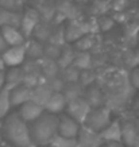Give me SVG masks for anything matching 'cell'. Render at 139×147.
Masks as SVG:
<instances>
[{"instance_id":"obj_1","label":"cell","mask_w":139,"mask_h":147,"mask_svg":"<svg viewBox=\"0 0 139 147\" xmlns=\"http://www.w3.org/2000/svg\"><path fill=\"white\" fill-rule=\"evenodd\" d=\"M100 88L103 90L104 105L111 111L124 107L134 96V89L128 82V76L121 70L109 73L104 85Z\"/></svg>"},{"instance_id":"obj_2","label":"cell","mask_w":139,"mask_h":147,"mask_svg":"<svg viewBox=\"0 0 139 147\" xmlns=\"http://www.w3.org/2000/svg\"><path fill=\"white\" fill-rule=\"evenodd\" d=\"M1 136L8 142L9 146L13 147H35L32 142L30 127L26 121L20 119L16 112H9L0 124Z\"/></svg>"},{"instance_id":"obj_3","label":"cell","mask_w":139,"mask_h":147,"mask_svg":"<svg viewBox=\"0 0 139 147\" xmlns=\"http://www.w3.org/2000/svg\"><path fill=\"white\" fill-rule=\"evenodd\" d=\"M30 134L35 146H49L54 136L58 134V116L43 112L35 121L31 123Z\"/></svg>"},{"instance_id":"obj_4","label":"cell","mask_w":139,"mask_h":147,"mask_svg":"<svg viewBox=\"0 0 139 147\" xmlns=\"http://www.w3.org/2000/svg\"><path fill=\"white\" fill-rule=\"evenodd\" d=\"M65 40L66 43L72 45L76 40H78L81 36L84 35H92V32L94 31V27H97L96 23L92 20H67L65 24Z\"/></svg>"},{"instance_id":"obj_5","label":"cell","mask_w":139,"mask_h":147,"mask_svg":"<svg viewBox=\"0 0 139 147\" xmlns=\"http://www.w3.org/2000/svg\"><path fill=\"white\" fill-rule=\"evenodd\" d=\"M111 115H112V111L105 105L99 108H92L82 125H85L86 128H89L93 132L100 134L111 123Z\"/></svg>"},{"instance_id":"obj_6","label":"cell","mask_w":139,"mask_h":147,"mask_svg":"<svg viewBox=\"0 0 139 147\" xmlns=\"http://www.w3.org/2000/svg\"><path fill=\"white\" fill-rule=\"evenodd\" d=\"M90 109H92V108H90L89 104L85 101V98L80 97V98L73 100V101H70V102H67L66 108H65V112H66L65 115H67L69 117H72L73 120H76L78 124L82 125Z\"/></svg>"},{"instance_id":"obj_7","label":"cell","mask_w":139,"mask_h":147,"mask_svg":"<svg viewBox=\"0 0 139 147\" xmlns=\"http://www.w3.org/2000/svg\"><path fill=\"white\" fill-rule=\"evenodd\" d=\"M39 15L32 7H27V8L23 9L22 12V19H20V26H19V30L23 34V36L27 39H30L32 35V31L36 27L38 22H39Z\"/></svg>"},{"instance_id":"obj_8","label":"cell","mask_w":139,"mask_h":147,"mask_svg":"<svg viewBox=\"0 0 139 147\" xmlns=\"http://www.w3.org/2000/svg\"><path fill=\"white\" fill-rule=\"evenodd\" d=\"M0 55H1V59H3L5 67L22 66V63L24 62V59H26V50H24V45L7 47V49L0 54Z\"/></svg>"},{"instance_id":"obj_9","label":"cell","mask_w":139,"mask_h":147,"mask_svg":"<svg viewBox=\"0 0 139 147\" xmlns=\"http://www.w3.org/2000/svg\"><path fill=\"white\" fill-rule=\"evenodd\" d=\"M55 13L61 15L65 20H76L80 16L78 7L73 0H54Z\"/></svg>"},{"instance_id":"obj_10","label":"cell","mask_w":139,"mask_h":147,"mask_svg":"<svg viewBox=\"0 0 139 147\" xmlns=\"http://www.w3.org/2000/svg\"><path fill=\"white\" fill-rule=\"evenodd\" d=\"M81 124H78L76 120L67 115L58 116V135L65 136V138H77L78 131H80Z\"/></svg>"},{"instance_id":"obj_11","label":"cell","mask_w":139,"mask_h":147,"mask_svg":"<svg viewBox=\"0 0 139 147\" xmlns=\"http://www.w3.org/2000/svg\"><path fill=\"white\" fill-rule=\"evenodd\" d=\"M43 112H45V109H43L42 107H39V105H36L35 102L27 101V102H24V104H22V105L19 107V109L16 111V113L20 116V119H22L23 121H26L27 124H28V123L35 121Z\"/></svg>"},{"instance_id":"obj_12","label":"cell","mask_w":139,"mask_h":147,"mask_svg":"<svg viewBox=\"0 0 139 147\" xmlns=\"http://www.w3.org/2000/svg\"><path fill=\"white\" fill-rule=\"evenodd\" d=\"M77 143L78 147H99L103 140L100 138V135L97 132L90 131L89 128H86L85 125H81L78 135H77Z\"/></svg>"},{"instance_id":"obj_13","label":"cell","mask_w":139,"mask_h":147,"mask_svg":"<svg viewBox=\"0 0 139 147\" xmlns=\"http://www.w3.org/2000/svg\"><path fill=\"white\" fill-rule=\"evenodd\" d=\"M32 3L34 4L31 7L38 12L40 20L51 23L54 15H55L54 0H32Z\"/></svg>"},{"instance_id":"obj_14","label":"cell","mask_w":139,"mask_h":147,"mask_svg":"<svg viewBox=\"0 0 139 147\" xmlns=\"http://www.w3.org/2000/svg\"><path fill=\"white\" fill-rule=\"evenodd\" d=\"M82 97L85 98V101L89 104L90 108H99V107H103L104 105L103 90L100 88V85H97L96 82L89 85L88 88H85Z\"/></svg>"},{"instance_id":"obj_15","label":"cell","mask_w":139,"mask_h":147,"mask_svg":"<svg viewBox=\"0 0 139 147\" xmlns=\"http://www.w3.org/2000/svg\"><path fill=\"white\" fill-rule=\"evenodd\" d=\"M0 32H1V36L4 39L5 45L8 47H12V46H22L26 43V38L23 36V34L20 32L19 28L16 27H1L0 28Z\"/></svg>"},{"instance_id":"obj_16","label":"cell","mask_w":139,"mask_h":147,"mask_svg":"<svg viewBox=\"0 0 139 147\" xmlns=\"http://www.w3.org/2000/svg\"><path fill=\"white\" fill-rule=\"evenodd\" d=\"M139 139L138 129L134 120H126L121 123V143L124 147H132Z\"/></svg>"},{"instance_id":"obj_17","label":"cell","mask_w":139,"mask_h":147,"mask_svg":"<svg viewBox=\"0 0 139 147\" xmlns=\"http://www.w3.org/2000/svg\"><path fill=\"white\" fill-rule=\"evenodd\" d=\"M99 135L103 142L121 143V121L120 120H111V123H109Z\"/></svg>"},{"instance_id":"obj_18","label":"cell","mask_w":139,"mask_h":147,"mask_svg":"<svg viewBox=\"0 0 139 147\" xmlns=\"http://www.w3.org/2000/svg\"><path fill=\"white\" fill-rule=\"evenodd\" d=\"M66 104L67 102H66V100H65L62 93H53L50 96L49 101L46 102V105L43 107V109H45V112H47V113L58 115V113L65 111Z\"/></svg>"},{"instance_id":"obj_19","label":"cell","mask_w":139,"mask_h":147,"mask_svg":"<svg viewBox=\"0 0 139 147\" xmlns=\"http://www.w3.org/2000/svg\"><path fill=\"white\" fill-rule=\"evenodd\" d=\"M11 107H20L22 104L30 101V89L24 85H18L9 90Z\"/></svg>"},{"instance_id":"obj_20","label":"cell","mask_w":139,"mask_h":147,"mask_svg":"<svg viewBox=\"0 0 139 147\" xmlns=\"http://www.w3.org/2000/svg\"><path fill=\"white\" fill-rule=\"evenodd\" d=\"M51 94H53V92L47 89L45 85H38L35 88L30 89V101L35 102L36 105L43 108L46 105V102L49 101Z\"/></svg>"},{"instance_id":"obj_21","label":"cell","mask_w":139,"mask_h":147,"mask_svg":"<svg viewBox=\"0 0 139 147\" xmlns=\"http://www.w3.org/2000/svg\"><path fill=\"white\" fill-rule=\"evenodd\" d=\"M53 24L49 22H43V20H39L36 27L34 28V31H32V39L38 40L40 43H43L45 45L46 42L49 40L50 38V34L53 31Z\"/></svg>"},{"instance_id":"obj_22","label":"cell","mask_w":139,"mask_h":147,"mask_svg":"<svg viewBox=\"0 0 139 147\" xmlns=\"http://www.w3.org/2000/svg\"><path fill=\"white\" fill-rule=\"evenodd\" d=\"M23 78H24V71L22 70L20 66L8 67V70H5V86L9 89L22 85Z\"/></svg>"},{"instance_id":"obj_23","label":"cell","mask_w":139,"mask_h":147,"mask_svg":"<svg viewBox=\"0 0 139 147\" xmlns=\"http://www.w3.org/2000/svg\"><path fill=\"white\" fill-rule=\"evenodd\" d=\"M24 50H26V58H28V59L39 61L40 58L43 57V43H40V42L32 39V38L26 40Z\"/></svg>"},{"instance_id":"obj_24","label":"cell","mask_w":139,"mask_h":147,"mask_svg":"<svg viewBox=\"0 0 139 147\" xmlns=\"http://www.w3.org/2000/svg\"><path fill=\"white\" fill-rule=\"evenodd\" d=\"M39 62V66H40V71H42V74L45 78H49V77H55L59 74V69L58 63L57 61H54V59H50V58H46V57H42L38 61Z\"/></svg>"},{"instance_id":"obj_25","label":"cell","mask_w":139,"mask_h":147,"mask_svg":"<svg viewBox=\"0 0 139 147\" xmlns=\"http://www.w3.org/2000/svg\"><path fill=\"white\" fill-rule=\"evenodd\" d=\"M20 19H22V13L9 12V11H5V9L0 8V28L1 27H8V26L19 28Z\"/></svg>"},{"instance_id":"obj_26","label":"cell","mask_w":139,"mask_h":147,"mask_svg":"<svg viewBox=\"0 0 139 147\" xmlns=\"http://www.w3.org/2000/svg\"><path fill=\"white\" fill-rule=\"evenodd\" d=\"M84 90H85V88H82L78 82H70V84H65L61 93L63 94L66 102H70L73 100H76V98L82 97L84 96Z\"/></svg>"},{"instance_id":"obj_27","label":"cell","mask_w":139,"mask_h":147,"mask_svg":"<svg viewBox=\"0 0 139 147\" xmlns=\"http://www.w3.org/2000/svg\"><path fill=\"white\" fill-rule=\"evenodd\" d=\"M74 55H76V50L73 49L72 45L66 43L65 46H62V49H61V54H59L58 59H57V63H58L59 69L62 70V69H65V67L73 65Z\"/></svg>"},{"instance_id":"obj_28","label":"cell","mask_w":139,"mask_h":147,"mask_svg":"<svg viewBox=\"0 0 139 147\" xmlns=\"http://www.w3.org/2000/svg\"><path fill=\"white\" fill-rule=\"evenodd\" d=\"M73 66H76L78 70H86L93 69V57L89 51H76Z\"/></svg>"},{"instance_id":"obj_29","label":"cell","mask_w":139,"mask_h":147,"mask_svg":"<svg viewBox=\"0 0 139 147\" xmlns=\"http://www.w3.org/2000/svg\"><path fill=\"white\" fill-rule=\"evenodd\" d=\"M46 43H51V45L58 46V47H62V46L66 45V40H65V27H63V24L53 27V31H51L49 40Z\"/></svg>"},{"instance_id":"obj_30","label":"cell","mask_w":139,"mask_h":147,"mask_svg":"<svg viewBox=\"0 0 139 147\" xmlns=\"http://www.w3.org/2000/svg\"><path fill=\"white\" fill-rule=\"evenodd\" d=\"M9 88L4 86L0 90V119H4L5 116L9 113L11 109V101H9Z\"/></svg>"},{"instance_id":"obj_31","label":"cell","mask_w":139,"mask_h":147,"mask_svg":"<svg viewBox=\"0 0 139 147\" xmlns=\"http://www.w3.org/2000/svg\"><path fill=\"white\" fill-rule=\"evenodd\" d=\"M80 71L76 66H70L65 67L59 71V77L62 78V81L65 84H70V82H78V77H80Z\"/></svg>"},{"instance_id":"obj_32","label":"cell","mask_w":139,"mask_h":147,"mask_svg":"<svg viewBox=\"0 0 139 147\" xmlns=\"http://www.w3.org/2000/svg\"><path fill=\"white\" fill-rule=\"evenodd\" d=\"M42 85H45L47 89H50L53 93H61L65 86V82L62 81V78L58 76L55 77H49V78H43L42 81Z\"/></svg>"},{"instance_id":"obj_33","label":"cell","mask_w":139,"mask_h":147,"mask_svg":"<svg viewBox=\"0 0 139 147\" xmlns=\"http://www.w3.org/2000/svg\"><path fill=\"white\" fill-rule=\"evenodd\" d=\"M22 70L24 71V74H32V76H43L42 71H40L39 62L35 59H28L26 58L24 62L22 63Z\"/></svg>"},{"instance_id":"obj_34","label":"cell","mask_w":139,"mask_h":147,"mask_svg":"<svg viewBox=\"0 0 139 147\" xmlns=\"http://www.w3.org/2000/svg\"><path fill=\"white\" fill-rule=\"evenodd\" d=\"M94 46V39L92 35H84L73 43V49L76 51H89Z\"/></svg>"},{"instance_id":"obj_35","label":"cell","mask_w":139,"mask_h":147,"mask_svg":"<svg viewBox=\"0 0 139 147\" xmlns=\"http://www.w3.org/2000/svg\"><path fill=\"white\" fill-rule=\"evenodd\" d=\"M0 8L9 12L22 13L24 7H23V0H0Z\"/></svg>"},{"instance_id":"obj_36","label":"cell","mask_w":139,"mask_h":147,"mask_svg":"<svg viewBox=\"0 0 139 147\" xmlns=\"http://www.w3.org/2000/svg\"><path fill=\"white\" fill-rule=\"evenodd\" d=\"M49 146L50 147H78V143H77V139L74 138H65V136H61V135L57 134Z\"/></svg>"},{"instance_id":"obj_37","label":"cell","mask_w":139,"mask_h":147,"mask_svg":"<svg viewBox=\"0 0 139 147\" xmlns=\"http://www.w3.org/2000/svg\"><path fill=\"white\" fill-rule=\"evenodd\" d=\"M96 73L93 69H86V70H81L80 71V77H78V84L82 88H88L89 85L96 82Z\"/></svg>"},{"instance_id":"obj_38","label":"cell","mask_w":139,"mask_h":147,"mask_svg":"<svg viewBox=\"0 0 139 147\" xmlns=\"http://www.w3.org/2000/svg\"><path fill=\"white\" fill-rule=\"evenodd\" d=\"M61 49H62V47L54 46V45H51V43H45V45H43V57L57 61L59 57V54H61Z\"/></svg>"},{"instance_id":"obj_39","label":"cell","mask_w":139,"mask_h":147,"mask_svg":"<svg viewBox=\"0 0 139 147\" xmlns=\"http://www.w3.org/2000/svg\"><path fill=\"white\" fill-rule=\"evenodd\" d=\"M96 24H97V28H99V30L107 32L115 26V20H113V18L108 16V15H101V16L97 19Z\"/></svg>"},{"instance_id":"obj_40","label":"cell","mask_w":139,"mask_h":147,"mask_svg":"<svg viewBox=\"0 0 139 147\" xmlns=\"http://www.w3.org/2000/svg\"><path fill=\"white\" fill-rule=\"evenodd\" d=\"M128 82L132 89H139V67H134L128 74Z\"/></svg>"},{"instance_id":"obj_41","label":"cell","mask_w":139,"mask_h":147,"mask_svg":"<svg viewBox=\"0 0 139 147\" xmlns=\"http://www.w3.org/2000/svg\"><path fill=\"white\" fill-rule=\"evenodd\" d=\"M128 5V0H113L112 8L115 12H123Z\"/></svg>"},{"instance_id":"obj_42","label":"cell","mask_w":139,"mask_h":147,"mask_svg":"<svg viewBox=\"0 0 139 147\" xmlns=\"http://www.w3.org/2000/svg\"><path fill=\"white\" fill-rule=\"evenodd\" d=\"M130 65L132 67H139V46H138V47H135L134 51L131 53Z\"/></svg>"},{"instance_id":"obj_43","label":"cell","mask_w":139,"mask_h":147,"mask_svg":"<svg viewBox=\"0 0 139 147\" xmlns=\"http://www.w3.org/2000/svg\"><path fill=\"white\" fill-rule=\"evenodd\" d=\"M130 102H131V109H132L135 113H139V93L134 94Z\"/></svg>"},{"instance_id":"obj_44","label":"cell","mask_w":139,"mask_h":147,"mask_svg":"<svg viewBox=\"0 0 139 147\" xmlns=\"http://www.w3.org/2000/svg\"><path fill=\"white\" fill-rule=\"evenodd\" d=\"M99 147H124L123 143H117V142H103Z\"/></svg>"},{"instance_id":"obj_45","label":"cell","mask_w":139,"mask_h":147,"mask_svg":"<svg viewBox=\"0 0 139 147\" xmlns=\"http://www.w3.org/2000/svg\"><path fill=\"white\" fill-rule=\"evenodd\" d=\"M5 86V70L0 71V90Z\"/></svg>"},{"instance_id":"obj_46","label":"cell","mask_w":139,"mask_h":147,"mask_svg":"<svg viewBox=\"0 0 139 147\" xmlns=\"http://www.w3.org/2000/svg\"><path fill=\"white\" fill-rule=\"evenodd\" d=\"M8 46L5 45V42H4V39H3V36H1V32H0V54L3 53L5 49H7Z\"/></svg>"},{"instance_id":"obj_47","label":"cell","mask_w":139,"mask_h":147,"mask_svg":"<svg viewBox=\"0 0 139 147\" xmlns=\"http://www.w3.org/2000/svg\"><path fill=\"white\" fill-rule=\"evenodd\" d=\"M3 70H5V65L3 62V59H1V55H0V71H3Z\"/></svg>"},{"instance_id":"obj_48","label":"cell","mask_w":139,"mask_h":147,"mask_svg":"<svg viewBox=\"0 0 139 147\" xmlns=\"http://www.w3.org/2000/svg\"><path fill=\"white\" fill-rule=\"evenodd\" d=\"M134 123H135V127H136V129H138V134H139V117H138V119H135Z\"/></svg>"},{"instance_id":"obj_49","label":"cell","mask_w":139,"mask_h":147,"mask_svg":"<svg viewBox=\"0 0 139 147\" xmlns=\"http://www.w3.org/2000/svg\"><path fill=\"white\" fill-rule=\"evenodd\" d=\"M1 138H3V136H1V128H0V143H1Z\"/></svg>"},{"instance_id":"obj_50","label":"cell","mask_w":139,"mask_h":147,"mask_svg":"<svg viewBox=\"0 0 139 147\" xmlns=\"http://www.w3.org/2000/svg\"><path fill=\"white\" fill-rule=\"evenodd\" d=\"M138 45H139V31H138Z\"/></svg>"},{"instance_id":"obj_51","label":"cell","mask_w":139,"mask_h":147,"mask_svg":"<svg viewBox=\"0 0 139 147\" xmlns=\"http://www.w3.org/2000/svg\"><path fill=\"white\" fill-rule=\"evenodd\" d=\"M5 147H13V146H9V144H7V146H5Z\"/></svg>"},{"instance_id":"obj_52","label":"cell","mask_w":139,"mask_h":147,"mask_svg":"<svg viewBox=\"0 0 139 147\" xmlns=\"http://www.w3.org/2000/svg\"><path fill=\"white\" fill-rule=\"evenodd\" d=\"M136 115H138V116H139V113H136Z\"/></svg>"},{"instance_id":"obj_53","label":"cell","mask_w":139,"mask_h":147,"mask_svg":"<svg viewBox=\"0 0 139 147\" xmlns=\"http://www.w3.org/2000/svg\"><path fill=\"white\" fill-rule=\"evenodd\" d=\"M46 147H47V146H46Z\"/></svg>"}]
</instances>
